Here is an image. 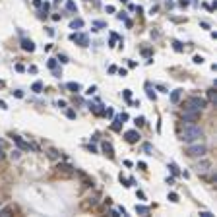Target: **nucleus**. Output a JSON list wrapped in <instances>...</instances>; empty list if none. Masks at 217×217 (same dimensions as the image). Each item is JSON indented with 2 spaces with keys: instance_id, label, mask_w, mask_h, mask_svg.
<instances>
[{
  "instance_id": "nucleus-1",
  "label": "nucleus",
  "mask_w": 217,
  "mask_h": 217,
  "mask_svg": "<svg viewBox=\"0 0 217 217\" xmlns=\"http://www.w3.org/2000/svg\"><path fill=\"white\" fill-rule=\"evenodd\" d=\"M200 138H204V130L196 124H186L184 130H182V136L180 140L184 144H192V141H200Z\"/></svg>"
},
{
  "instance_id": "nucleus-2",
  "label": "nucleus",
  "mask_w": 217,
  "mask_h": 217,
  "mask_svg": "<svg viewBox=\"0 0 217 217\" xmlns=\"http://www.w3.org/2000/svg\"><path fill=\"white\" fill-rule=\"evenodd\" d=\"M205 153H207V147H205V144H200V141H192L190 146L186 147V155L192 157V159L204 157Z\"/></svg>"
},
{
  "instance_id": "nucleus-3",
  "label": "nucleus",
  "mask_w": 217,
  "mask_h": 217,
  "mask_svg": "<svg viewBox=\"0 0 217 217\" xmlns=\"http://www.w3.org/2000/svg\"><path fill=\"white\" fill-rule=\"evenodd\" d=\"M205 105H207V101L202 99V97H190L184 105V111H200V113H202V108H204Z\"/></svg>"
},
{
  "instance_id": "nucleus-4",
  "label": "nucleus",
  "mask_w": 217,
  "mask_h": 217,
  "mask_svg": "<svg viewBox=\"0 0 217 217\" xmlns=\"http://www.w3.org/2000/svg\"><path fill=\"white\" fill-rule=\"evenodd\" d=\"M182 120L186 124H194L196 120H200V111H184L182 113Z\"/></svg>"
},
{
  "instance_id": "nucleus-5",
  "label": "nucleus",
  "mask_w": 217,
  "mask_h": 217,
  "mask_svg": "<svg viewBox=\"0 0 217 217\" xmlns=\"http://www.w3.org/2000/svg\"><path fill=\"white\" fill-rule=\"evenodd\" d=\"M12 140L16 141V146L21 149V151H29V149H39L37 146H33V144H27V141H23L19 136H12Z\"/></svg>"
},
{
  "instance_id": "nucleus-6",
  "label": "nucleus",
  "mask_w": 217,
  "mask_h": 217,
  "mask_svg": "<svg viewBox=\"0 0 217 217\" xmlns=\"http://www.w3.org/2000/svg\"><path fill=\"white\" fill-rule=\"evenodd\" d=\"M70 39H72V41H76L78 45H82V47H87V45H89V39H87V35H85V33H72Z\"/></svg>"
},
{
  "instance_id": "nucleus-7",
  "label": "nucleus",
  "mask_w": 217,
  "mask_h": 217,
  "mask_svg": "<svg viewBox=\"0 0 217 217\" xmlns=\"http://www.w3.org/2000/svg\"><path fill=\"white\" fill-rule=\"evenodd\" d=\"M209 169H211V163L207 159L198 161V165H196V172L198 174H205V172H209Z\"/></svg>"
},
{
  "instance_id": "nucleus-8",
  "label": "nucleus",
  "mask_w": 217,
  "mask_h": 217,
  "mask_svg": "<svg viewBox=\"0 0 217 217\" xmlns=\"http://www.w3.org/2000/svg\"><path fill=\"white\" fill-rule=\"evenodd\" d=\"M124 138H126L128 144H136V141H140V134H138L136 130H128L126 134H124Z\"/></svg>"
},
{
  "instance_id": "nucleus-9",
  "label": "nucleus",
  "mask_w": 217,
  "mask_h": 217,
  "mask_svg": "<svg viewBox=\"0 0 217 217\" xmlns=\"http://www.w3.org/2000/svg\"><path fill=\"white\" fill-rule=\"evenodd\" d=\"M21 49H23V51L33 52V51H35V45H33V41H29V39H23V41H21Z\"/></svg>"
},
{
  "instance_id": "nucleus-10",
  "label": "nucleus",
  "mask_w": 217,
  "mask_h": 217,
  "mask_svg": "<svg viewBox=\"0 0 217 217\" xmlns=\"http://www.w3.org/2000/svg\"><path fill=\"white\" fill-rule=\"evenodd\" d=\"M103 151H105V153H107L108 157H115V151H113V146H111L108 141H105V144H103Z\"/></svg>"
},
{
  "instance_id": "nucleus-11",
  "label": "nucleus",
  "mask_w": 217,
  "mask_h": 217,
  "mask_svg": "<svg viewBox=\"0 0 217 217\" xmlns=\"http://www.w3.org/2000/svg\"><path fill=\"white\" fill-rule=\"evenodd\" d=\"M180 95H182V89H174V91L171 93V101H172V103H179V101H180Z\"/></svg>"
},
{
  "instance_id": "nucleus-12",
  "label": "nucleus",
  "mask_w": 217,
  "mask_h": 217,
  "mask_svg": "<svg viewBox=\"0 0 217 217\" xmlns=\"http://www.w3.org/2000/svg\"><path fill=\"white\" fill-rule=\"evenodd\" d=\"M66 87H68L70 91H74V93H78V91L82 89V85H80V83H76V82H70L68 85H66Z\"/></svg>"
},
{
  "instance_id": "nucleus-13",
  "label": "nucleus",
  "mask_w": 217,
  "mask_h": 217,
  "mask_svg": "<svg viewBox=\"0 0 217 217\" xmlns=\"http://www.w3.org/2000/svg\"><path fill=\"white\" fill-rule=\"evenodd\" d=\"M56 169H58V171H62L64 174H72V172H74V171H72V167H70V165H58Z\"/></svg>"
},
{
  "instance_id": "nucleus-14",
  "label": "nucleus",
  "mask_w": 217,
  "mask_h": 217,
  "mask_svg": "<svg viewBox=\"0 0 217 217\" xmlns=\"http://www.w3.org/2000/svg\"><path fill=\"white\" fill-rule=\"evenodd\" d=\"M136 213H140V215H147V213H149V207H146V205H136Z\"/></svg>"
},
{
  "instance_id": "nucleus-15",
  "label": "nucleus",
  "mask_w": 217,
  "mask_h": 217,
  "mask_svg": "<svg viewBox=\"0 0 217 217\" xmlns=\"http://www.w3.org/2000/svg\"><path fill=\"white\" fill-rule=\"evenodd\" d=\"M70 27L72 29H82L83 27V19H74V21L70 23Z\"/></svg>"
},
{
  "instance_id": "nucleus-16",
  "label": "nucleus",
  "mask_w": 217,
  "mask_h": 217,
  "mask_svg": "<svg viewBox=\"0 0 217 217\" xmlns=\"http://www.w3.org/2000/svg\"><path fill=\"white\" fill-rule=\"evenodd\" d=\"M31 89L35 91V93H41V89H43V83H41V82H35V83L31 85Z\"/></svg>"
},
{
  "instance_id": "nucleus-17",
  "label": "nucleus",
  "mask_w": 217,
  "mask_h": 217,
  "mask_svg": "<svg viewBox=\"0 0 217 217\" xmlns=\"http://www.w3.org/2000/svg\"><path fill=\"white\" fill-rule=\"evenodd\" d=\"M49 157H51V159H58V157H60V153H58L56 149H49Z\"/></svg>"
},
{
  "instance_id": "nucleus-18",
  "label": "nucleus",
  "mask_w": 217,
  "mask_h": 217,
  "mask_svg": "<svg viewBox=\"0 0 217 217\" xmlns=\"http://www.w3.org/2000/svg\"><path fill=\"white\" fill-rule=\"evenodd\" d=\"M146 87H147V97H149V99H153V101H155V93H153V89H151V85L147 83Z\"/></svg>"
},
{
  "instance_id": "nucleus-19",
  "label": "nucleus",
  "mask_w": 217,
  "mask_h": 217,
  "mask_svg": "<svg viewBox=\"0 0 217 217\" xmlns=\"http://www.w3.org/2000/svg\"><path fill=\"white\" fill-rule=\"evenodd\" d=\"M56 66H58L56 58H51V60H49V68H51V70H56Z\"/></svg>"
},
{
  "instance_id": "nucleus-20",
  "label": "nucleus",
  "mask_w": 217,
  "mask_h": 217,
  "mask_svg": "<svg viewBox=\"0 0 217 217\" xmlns=\"http://www.w3.org/2000/svg\"><path fill=\"white\" fill-rule=\"evenodd\" d=\"M66 8H68L70 12H76V10H78V6L74 4V2H72V0H70V2H66Z\"/></svg>"
},
{
  "instance_id": "nucleus-21",
  "label": "nucleus",
  "mask_w": 217,
  "mask_h": 217,
  "mask_svg": "<svg viewBox=\"0 0 217 217\" xmlns=\"http://www.w3.org/2000/svg\"><path fill=\"white\" fill-rule=\"evenodd\" d=\"M124 99H126L128 103H132V91L130 89H124Z\"/></svg>"
},
{
  "instance_id": "nucleus-22",
  "label": "nucleus",
  "mask_w": 217,
  "mask_h": 217,
  "mask_svg": "<svg viewBox=\"0 0 217 217\" xmlns=\"http://www.w3.org/2000/svg\"><path fill=\"white\" fill-rule=\"evenodd\" d=\"M118 39H120V37H118L116 33H111V43H108V45H111V47H115V41H118Z\"/></svg>"
},
{
  "instance_id": "nucleus-23",
  "label": "nucleus",
  "mask_w": 217,
  "mask_h": 217,
  "mask_svg": "<svg viewBox=\"0 0 217 217\" xmlns=\"http://www.w3.org/2000/svg\"><path fill=\"white\" fill-rule=\"evenodd\" d=\"M169 200H171V202H179V194L171 192V194H169Z\"/></svg>"
},
{
  "instance_id": "nucleus-24",
  "label": "nucleus",
  "mask_w": 217,
  "mask_h": 217,
  "mask_svg": "<svg viewBox=\"0 0 217 217\" xmlns=\"http://www.w3.org/2000/svg\"><path fill=\"white\" fill-rule=\"evenodd\" d=\"M19 155H21V149H16L12 151V159H19Z\"/></svg>"
},
{
  "instance_id": "nucleus-25",
  "label": "nucleus",
  "mask_w": 217,
  "mask_h": 217,
  "mask_svg": "<svg viewBox=\"0 0 217 217\" xmlns=\"http://www.w3.org/2000/svg\"><path fill=\"white\" fill-rule=\"evenodd\" d=\"M172 47H174V51H182V45H180V43H179V41H174V43H172Z\"/></svg>"
},
{
  "instance_id": "nucleus-26",
  "label": "nucleus",
  "mask_w": 217,
  "mask_h": 217,
  "mask_svg": "<svg viewBox=\"0 0 217 217\" xmlns=\"http://www.w3.org/2000/svg\"><path fill=\"white\" fill-rule=\"evenodd\" d=\"M66 116H68V118H72V120H74V118H76V113H74V111H66Z\"/></svg>"
},
{
  "instance_id": "nucleus-27",
  "label": "nucleus",
  "mask_w": 217,
  "mask_h": 217,
  "mask_svg": "<svg viewBox=\"0 0 217 217\" xmlns=\"http://www.w3.org/2000/svg\"><path fill=\"white\" fill-rule=\"evenodd\" d=\"M144 149H146L147 155H151V144H146V146H144Z\"/></svg>"
},
{
  "instance_id": "nucleus-28",
  "label": "nucleus",
  "mask_w": 217,
  "mask_h": 217,
  "mask_svg": "<svg viewBox=\"0 0 217 217\" xmlns=\"http://www.w3.org/2000/svg\"><path fill=\"white\" fill-rule=\"evenodd\" d=\"M93 25L95 27H107V23H105V21H93Z\"/></svg>"
},
{
  "instance_id": "nucleus-29",
  "label": "nucleus",
  "mask_w": 217,
  "mask_h": 217,
  "mask_svg": "<svg viewBox=\"0 0 217 217\" xmlns=\"http://www.w3.org/2000/svg\"><path fill=\"white\" fill-rule=\"evenodd\" d=\"M10 213H12V209H10V207H6V209L0 211V215H10Z\"/></svg>"
},
{
  "instance_id": "nucleus-30",
  "label": "nucleus",
  "mask_w": 217,
  "mask_h": 217,
  "mask_svg": "<svg viewBox=\"0 0 217 217\" xmlns=\"http://www.w3.org/2000/svg\"><path fill=\"white\" fill-rule=\"evenodd\" d=\"M56 60H60V62H62V64H66V62H68V58L64 56V54H60V56H58V58H56Z\"/></svg>"
},
{
  "instance_id": "nucleus-31",
  "label": "nucleus",
  "mask_w": 217,
  "mask_h": 217,
  "mask_svg": "<svg viewBox=\"0 0 217 217\" xmlns=\"http://www.w3.org/2000/svg\"><path fill=\"white\" fill-rule=\"evenodd\" d=\"M194 62H196V64H202V62H204V58H202V56H194Z\"/></svg>"
},
{
  "instance_id": "nucleus-32",
  "label": "nucleus",
  "mask_w": 217,
  "mask_h": 217,
  "mask_svg": "<svg viewBox=\"0 0 217 217\" xmlns=\"http://www.w3.org/2000/svg\"><path fill=\"white\" fill-rule=\"evenodd\" d=\"M136 124H138V126H141V124H144V116H140V118H136Z\"/></svg>"
},
{
  "instance_id": "nucleus-33",
  "label": "nucleus",
  "mask_w": 217,
  "mask_h": 217,
  "mask_svg": "<svg viewBox=\"0 0 217 217\" xmlns=\"http://www.w3.org/2000/svg\"><path fill=\"white\" fill-rule=\"evenodd\" d=\"M33 6H37V8H41V6H43V2H41V0H33Z\"/></svg>"
},
{
  "instance_id": "nucleus-34",
  "label": "nucleus",
  "mask_w": 217,
  "mask_h": 217,
  "mask_svg": "<svg viewBox=\"0 0 217 217\" xmlns=\"http://www.w3.org/2000/svg\"><path fill=\"white\" fill-rule=\"evenodd\" d=\"M16 70H18V72H23L25 68H23V64H16Z\"/></svg>"
},
{
  "instance_id": "nucleus-35",
  "label": "nucleus",
  "mask_w": 217,
  "mask_h": 217,
  "mask_svg": "<svg viewBox=\"0 0 217 217\" xmlns=\"http://www.w3.org/2000/svg\"><path fill=\"white\" fill-rule=\"evenodd\" d=\"M14 95H16V97H19V99H21V97H23V91H14Z\"/></svg>"
},
{
  "instance_id": "nucleus-36",
  "label": "nucleus",
  "mask_w": 217,
  "mask_h": 217,
  "mask_svg": "<svg viewBox=\"0 0 217 217\" xmlns=\"http://www.w3.org/2000/svg\"><path fill=\"white\" fill-rule=\"evenodd\" d=\"M95 89H97V87H95V85H91V87H89V89H87V95H91V93H95Z\"/></svg>"
},
{
  "instance_id": "nucleus-37",
  "label": "nucleus",
  "mask_w": 217,
  "mask_h": 217,
  "mask_svg": "<svg viewBox=\"0 0 217 217\" xmlns=\"http://www.w3.org/2000/svg\"><path fill=\"white\" fill-rule=\"evenodd\" d=\"M202 217H213V213H209V211H204V213H200Z\"/></svg>"
},
{
  "instance_id": "nucleus-38",
  "label": "nucleus",
  "mask_w": 217,
  "mask_h": 217,
  "mask_svg": "<svg viewBox=\"0 0 217 217\" xmlns=\"http://www.w3.org/2000/svg\"><path fill=\"white\" fill-rule=\"evenodd\" d=\"M207 95H209V99H211V101H215V93H213V89H211L209 93H207Z\"/></svg>"
},
{
  "instance_id": "nucleus-39",
  "label": "nucleus",
  "mask_w": 217,
  "mask_h": 217,
  "mask_svg": "<svg viewBox=\"0 0 217 217\" xmlns=\"http://www.w3.org/2000/svg\"><path fill=\"white\" fill-rule=\"evenodd\" d=\"M111 215H113V217H118V209H111Z\"/></svg>"
},
{
  "instance_id": "nucleus-40",
  "label": "nucleus",
  "mask_w": 217,
  "mask_h": 217,
  "mask_svg": "<svg viewBox=\"0 0 217 217\" xmlns=\"http://www.w3.org/2000/svg\"><path fill=\"white\" fill-rule=\"evenodd\" d=\"M4 159V149H2V146H0V161Z\"/></svg>"
},
{
  "instance_id": "nucleus-41",
  "label": "nucleus",
  "mask_w": 217,
  "mask_h": 217,
  "mask_svg": "<svg viewBox=\"0 0 217 217\" xmlns=\"http://www.w3.org/2000/svg\"><path fill=\"white\" fill-rule=\"evenodd\" d=\"M0 108H8V107H6V103H4V101H0Z\"/></svg>"
},
{
  "instance_id": "nucleus-42",
  "label": "nucleus",
  "mask_w": 217,
  "mask_h": 217,
  "mask_svg": "<svg viewBox=\"0 0 217 217\" xmlns=\"http://www.w3.org/2000/svg\"><path fill=\"white\" fill-rule=\"evenodd\" d=\"M122 2H128V0H122Z\"/></svg>"
},
{
  "instance_id": "nucleus-43",
  "label": "nucleus",
  "mask_w": 217,
  "mask_h": 217,
  "mask_svg": "<svg viewBox=\"0 0 217 217\" xmlns=\"http://www.w3.org/2000/svg\"><path fill=\"white\" fill-rule=\"evenodd\" d=\"M0 85H2V82H0Z\"/></svg>"
}]
</instances>
